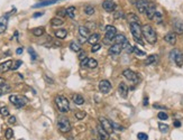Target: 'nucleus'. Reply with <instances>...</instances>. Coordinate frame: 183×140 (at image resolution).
Returning <instances> with one entry per match:
<instances>
[{"instance_id": "f257e3e1", "label": "nucleus", "mask_w": 183, "mask_h": 140, "mask_svg": "<svg viewBox=\"0 0 183 140\" xmlns=\"http://www.w3.org/2000/svg\"><path fill=\"white\" fill-rule=\"evenodd\" d=\"M142 29H143V37L146 39L147 43L153 45L157 42V34L151 25H144L142 27Z\"/></svg>"}, {"instance_id": "f03ea898", "label": "nucleus", "mask_w": 183, "mask_h": 140, "mask_svg": "<svg viewBox=\"0 0 183 140\" xmlns=\"http://www.w3.org/2000/svg\"><path fill=\"white\" fill-rule=\"evenodd\" d=\"M129 27H130L131 35L134 37V40L136 43L141 44V45H144V42H143V29H142L141 25L138 22H130Z\"/></svg>"}, {"instance_id": "7ed1b4c3", "label": "nucleus", "mask_w": 183, "mask_h": 140, "mask_svg": "<svg viewBox=\"0 0 183 140\" xmlns=\"http://www.w3.org/2000/svg\"><path fill=\"white\" fill-rule=\"evenodd\" d=\"M55 104L57 106L58 111L62 112V113H66L70 111V103H69V100L63 96V95H57L55 98Z\"/></svg>"}, {"instance_id": "20e7f679", "label": "nucleus", "mask_w": 183, "mask_h": 140, "mask_svg": "<svg viewBox=\"0 0 183 140\" xmlns=\"http://www.w3.org/2000/svg\"><path fill=\"white\" fill-rule=\"evenodd\" d=\"M170 59L178 66H182L183 65V53L178 50V48H174L170 52Z\"/></svg>"}, {"instance_id": "39448f33", "label": "nucleus", "mask_w": 183, "mask_h": 140, "mask_svg": "<svg viewBox=\"0 0 183 140\" xmlns=\"http://www.w3.org/2000/svg\"><path fill=\"white\" fill-rule=\"evenodd\" d=\"M9 101L15 105L17 109H20V108L25 106V105L28 103L27 98H25V96H18V95H16V94L10 95V96H9Z\"/></svg>"}, {"instance_id": "423d86ee", "label": "nucleus", "mask_w": 183, "mask_h": 140, "mask_svg": "<svg viewBox=\"0 0 183 140\" xmlns=\"http://www.w3.org/2000/svg\"><path fill=\"white\" fill-rule=\"evenodd\" d=\"M57 128L61 132L63 133H66V132H70L71 131V123L69 121L68 118L65 117H61L58 120H57Z\"/></svg>"}, {"instance_id": "0eeeda50", "label": "nucleus", "mask_w": 183, "mask_h": 140, "mask_svg": "<svg viewBox=\"0 0 183 140\" xmlns=\"http://www.w3.org/2000/svg\"><path fill=\"white\" fill-rule=\"evenodd\" d=\"M117 35V29L116 27L111 26V25H108L106 26V30H105V38H106V42H113V38Z\"/></svg>"}, {"instance_id": "6e6552de", "label": "nucleus", "mask_w": 183, "mask_h": 140, "mask_svg": "<svg viewBox=\"0 0 183 140\" xmlns=\"http://www.w3.org/2000/svg\"><path fill=\"white\" fill-rule=\"evenodd\" d=\"M123 75L130 82H133V83H138V81H139V76H138V74L136 73V72H134V71L131 70H125L123 71Z\"/></svg>"}, {"instance_id": "1a4fd4ad", "label": "nucleus", "mask_w": 183, "mask_h": 140, "mask_svg": "<svg viewBox=\"0 0 183 140\" xmlns=\"http://www.w3.org/2000/svg\"><path fill=\"white\" fill-rule=\"evenodd\" d=\"M99 90L101 93L103 94H108L110 91H111V84H110L109 81L107 80H101L99 82Z\"/></svg>"}, {"instance_id": "9d476101", "label": "nucleus", "mask_w": 183, "mask_h": 140, "mask_svg": "<svg viewBox=\"0 0 183 140\" xmlns=\"http://www.w3.org/2000/svg\"><path fill=\"white\" fill-rule=\"evenodd\" d=\"M173 25V29L175 32V34H183V22L179 19V18H174L172 21Z\"/></svg>"}, {"instance_id": "9b49d317", "label": "nucleus", "mask_w": 183, "mask_h": 140, "mask_svg": "<svg viewBox=\"0 0 183 140\" xmlns=\"http://www.w3.org/2000/svg\"><path fill=\"white\" fill-rule=\"evenodd\" d=\"M148 5H149V2H148L147 0H137V1L135 2V6H136L137 10H138L141 14H145Z\"/></svg>"}, {"instance_id": "f8f14e48", "label": "nucleus", "mask_w": 183, "mask_h": 140, "mask_svg": "<svg viewBox=\"0 0 183 140\" xmlns=\"http://www.w3.org/2000/svg\"><path fill=\"white\" fill-rule=\"evenodd\" d=\"M116 7H117V5H116V2L112 1V0H105V1L102 2V8H103L107 13L115 11V10H116Z\"/></svg>"}, {"instance_id": "ddd939ff", "label": "nucleus", "mask_w": 183, "mask_h": 140, "mask_svg": "<svg viewBox=\"0 0 183 140\" xmlns=\"http://www.w3.org/2000/svg\"><path fill=\"white\" fill-rule=\"evenodd\" d=\"M123 51V47H121V45L120 44H113V45H111L109 47V50H108V54H109L110 56H117V55H119L120 53Z\"/></svg>"}, {"instance_id": "4468645a", "label": "nucleus", "mask_w": 183, "mask_h": 140, "mask_svg": "<svg viewBox=\"0 0 183 140\" xmlns=\"http://www.w3.org/2000/svg\"><path fill=\"white\" fill-rule=\"evenodd\" d=\"M99 121H100V124L108 131V132H111L113 130V127H112V122H110L108 119H106L105 117H100L99 118Z\"/></svg>"}, {"instance_id": "2eb2a0df", "label": "nucleus", "mask_w": 183, "mask_h": 140, "mask_svg": "<svg viewBox=\"0 0 183 140\" xmlns=\"http://www.w3.org/2000/svg\"><path fill=\"white\" fill-rule=\"evenodd\" d=\"M97 131H98V133H99V137H100V140H108L109 139V132L101 125V124H99L98 127H97Z\"/></svg>"}, {"instance_id": "dca6fc26", "label": "nucleus", "mask_w": 183, "mask_h": 140, "mask_svg": "<svg viewBox=\"0 0 183 140\" xmlns=\"http://www.w3.org/2000/svg\"><path fill=\"white\" fill-rule=\"evenodd\" d=\"M155 13H156V7H155V5H154V3H151V2H149V5H148V7H147L146 11H145V14H146L147 18H148L149 20H153V18H154V15H155Z\"/></svg>"}, {"instance_id": "f3484780", "label": "nucleus", "mask_w": 183, "mask_h": 140, "mask_svg": "<svg viewBox=\"0 0 183 140\" xmlns=\"http://www.w3.org/2000/svg\"><path fill=\"white\" fill-rule=\"evenodd\" d=\"M8 21H9V17L8 15H3L0 17V34H2L8 26Z\"/></svg>"}, {"instance_id": "a211bd4d", "label": "nucleus", "mask_w": 183, "mask_h": 140, "mask_svg": "<svg viewBox=\"0 0 183 140\" xmlns=\"http://www.w3.org/2000/svg\"><path fill=\"white\" fill-rule=\"evenodd\" d=\"M164 40L166 43H168L170 45H175V43H176V34L175 33H167L164 36Z\"/></svg>"}, {"instance_id": "6ab92c4d", "label": "nucleus", "mask_w": 183, "mask_h": 140, "mask_svg": "<svg viewBox=\"0 0 183 140\" xmlns=\"http://www.w3.org/2000/svg\"><path fill=\"white\" fill-rule=\"evenodd\" d=\"M118 92H119V94H120L121 98L126 99L127 95H128V88H127V85L121 82V83L119 84V87H118Z\"/></svg>"}, {"instance_id": "aec40b11", "label": "nucleus", "mask_w": 183, "mask_h": 140, "mask_svg": "<svg viewBox=\"0 0 183 140\" xmlns=\"http://www.w3.org/2000/svg\"><path fill=\"white\" fill-rule=\"evenodd\" d=\"M157 61H158V56L155 55V54H153V55H149L146 59L144 61V64H145L146 66H148V65H153V64L157 63Z\"/></svg>"}, {"instance_id": "412c9836", "label": "nucleus", "mask_w": 183, "mask_h": 140, "mask_svg": "<svg viewBox=\"0 0 183 140\" xmlns=\"http://www.w3.org/2000/svg\"><path fill=\"white\" fill-rule=\"evenodd\" d=\"M11 65H13V62H11V61H6V62L1 63V64H0V73L8 72V71L11 69Z\"/></svg>"}, {"instance_id": "4be33fe9", "label": "nucleus", "mask_w": 183, "mask_h": 140, "mask_svg": "<svg viewBox=\"0 0 183 140\" xmlns=\"http://www.w3.org/2000/svg\"><path fill=\"white\" fill-rule=\"evenodd\" d=\"M79 34L83 38H89L90 37V30L86 26H80L79 27Z\"/></svg>"}, {"instance_id": "5701e85b", "label": "nucleus", "mask_w": 183, "mask_h": 140, "mask_svg": "<svg viewBox=\"0 0 183 140\" xmlns=\"http://www.w3.org/2000/svg\"><path fill=\"white\" fill-rule=\"evenodd\" d=\"M126 40H127L126 36L123 35V34H118V35H116V37L113 38V43H116V44H120V45H123Z\"/></svg>"}, {"instance_id": "b1692460", "label": "nucleus", "mask_w": 183, "mask_h": 140, "mask_svg": "<svg viewBox=\"0 0 183 140\" xmlns=\"http://www.w3.org/2000/svg\"><path fill=\"white\" fill-rule=\"evenodd\" d=\"M72 100H73V102L76 105H82L84 103V99H83V96L80 95V94H73Z\"/></svg>"}, {"instance_id": "393cba45", "label": "nucleus", "mask_w": 183, "mask_h": 140, "mask_svg": "<svg viewBox=\"0 0 183 140\" xmlns=\"http://www.w3.org/2000/svg\"><path fill=\"white\" fill-rule=\"evenodd\" d=\"M70 48H71V51L78 53V52H80V51H81V45H80L76 40H73V42H71V43H70Z\"/></svg>"}, {"instance_id": "a878e982", "label": "nucleus", "mask_w": 183, "mask_h": 140, "mask_svg": "<svg viewBox=\"0 0 183 140\" xmlns=\"http://www.w3.org/2000/svg\"><path fill=\"white\" fill-rule=\"evenodd\" d=\"M127 19H128L129 24L130 22H138L139 21V18H138V16L136 15V14H134V13H129V14H127Z\"/></svg>"}, {"instance_id": "bb28decb", "label": "nucleus", "mask_w": 183, "mask_h": 140, "mask_svg": "<svg viewBox=\"0 0 183 140\" xmlns=\"http://www.w3.org/2000/svg\"><path fill=\"white\" fill-rule=\"evenodd\" d=\"M100 40V35L98 34V33H95V34H92V35H90V37L88 38V42L90 43V44H95V43H98Z\"/></svg>"}, {"instance_id": "cd10ccee", "label": "nucleus", "mask_w": 183, "mask_h": 140, "mask_svg": "<svg viewBox=\"0 0 183 140\" xmlns=\"http://www.w3.org/2000/svg\"><path fill=\"white\" fill-rule=\"evenodd\" d=\"M55 36L58 38V39H64L66 36H68V32L65 29H58L55 32Z\"/></svg>"}, {"instance_id": "c85d7f7f", "label": "nucleus", "mask_w": 183, "mask_h": 140, "mask_svg": "<svg viewBox=\"0 0 183 140\" xmlns=\"http://www.w3.org/2000/svg\"><path fill=\"white\" fill-rule=\"evenodd\" d=\"M64 24V20L62 19L61 17H55V18H52V20H51V25L52 26H61V25H63Z\"/></svg>"}, {"instance_id": "c756f323", "label": "nucleus", "mask_w": 183, "mask_h": 140, "mask_svg": "<svg viewBox=\"0 0 183 140\" xmlns=\"http://www.w3.org/2000/svg\"><path fill=\"white\" fill-rule=\"evenodd\" d=\"M66 16H69L71 19H74V18H75V7L71 6V7L66 8Z\"/></svg>"}, {"instance_id": "7c9ffc66", "label": "nucleus", "mask_w": 183, "mask_h": 140, "mask_svg": "<svg viewBox=\"0 0 183 140\" xmlns=\"http://www.w3.org/2000/svg\"><path fill=\"white\" fill-rule=\"evenodd\" d=\"M45 33V29H44V27H36V28H34L33 29V35L36 36V37H39V36H42L43 34Z\"/></svg>"}, {"instance_id": "2f4dec72", "label": "nucleus", "mask_w": 183, "mask_h": 140, "mask_svg": "<svg viewBox=\"0 0 183 140\" xmlns=\"http://www.w3.org/2000/svg\"><path fill=\"white\" fill-rule=\"evenodd\" d=\"M74 117H75V119H78V120H82V119H84V118L87 117V113H86L84 111H76V112L74 113Z\"/></svg>"}, {"instance_id": "473e14b6", "label": "nucleus", "mask_w": 183, "mask_h": 140, "mask_svg": "<svg viewBox=\"0 0 183 140\" xmlns=\"http://www.w3.org/2000/svg\"><path fill=\"white\" fill-rule=\"evenodd\" d=\"M94 11H95V9H94L93 6H86L84 7V13L87 15H89V16H92L94 14Z\"/></svg>"}, {"instance_id": "72a5a7b5", "label": "nucleus", "mask_w": 183, "mask_h": 140, "mask_svg": "<svg viewBox=\"0 0 183 140\" xmlns=\"http://www.w3.org/2000/svg\"><path fill=\"white\" fill-rule=\"evenodd\" d=\"M153 20H155L157 24H161V22L163 21V16H162V14H161L160 11H156V13H155V15H154Z\"/></svg>"}, {"instance_id": "f704fd0d", "label": "nucleus", "mask_w": 183, "mask_h": 140, "mask_svg": "<svg viewBox=\"0 0 183 140\" xmlns=\"http://www.w3.org/2000/svg\"><path fill=\"white\" fill-rule=\"evenodd\" d=\"M56 2V0H47V1H43V2H38L35 5V7H43V6H48V5H53Z\"/></svg>"}, {"instance_id": "c9c22d12", "label": "nucleus", "mask_w": 183, "mask_h": 140, "mask_svg": "<svg viewBox=\"0 0 183 140\" xmlns=\"http://www.w3.org/2000/svg\"><path fill=\"white\" fill-rule=\"evenodd\" d=\"M97 66H98V62H97V59H94V58H89L88 67H89V69H95Z\"/></svg>"}, {"instance_id": "e433bc0d", "label": "nucleus", "mask_w": 183, "mask_h": 140, "mask_svg": "<svg viewBox=\"0 0 183 140\" xmlns=\"http://www.w3.org/2000/svg\"><path fill=\"white\" fill-rule=\"evenodd\" d=\"M5 137H6V139L7 140H10L13 137H14V131H13V129H11V128H8V129L6 130Z\"/></svg>"}, {"instance_id": "4c0bfd02", "label": "nucleus", "mask_w": 183, "mask_h": 140, "mask_svg": "<svg viewBox=\"0 0 183 140\" xmlns=\"http://www.w3.org/2000/svg\"><path fill=\"white\" fill-rule=\"evenodd\" d=\"M158 129H160V131L161 132H167L168 131V125L167 124H165V123H158Z\"/></svg>"}, {"instance_id": "58836bf2", "label": "nucleus", "mask_w": 183, "mask_h": 140, "mask_svg": "<svg viewBox=\"0 0 183 140\" xmlns=\"http://www.w3.org/2000/svg\"><path fill=\"white\" fill-rule=\"evenodd\" d=\"M0 114H1L2 117H8V116H9V110H8V108H7V106L0 108Z\"/></svg>"}, {"instance_id": "ea45409f", "label": "nucleus", "mask_w": 183, "mask_h": 140, "mask_svg": "<svg viewBox=\"0 0 183 140\" xmlns=\"http://www.w3.org/2000/svg\"><path fill=\"white\" fill-rule=\"evenodd\" d=\"M0 90H1L2 94H6V93H8V92L10 91V87H9L7 83H5V84H2V85L0 87Z\"/></svg>"}, {"instance_id": "a19ab883", "label": "nucleus", "mask_w": 183, "mask_h": 140, "mask_svg": "<svg viewBox=\"0 0 183 140\" xmlns=\"http://www.w3.org/2000/svg\"><path fill=\"white\" fill-rule=\"evenodd\" d=\"M134 53H135L137 56H145V55H146V53L143 52V51H141L137 46H134Z\"/></svg>"}, {"instance_id": "79ce46f5", "label": "nucleus", "mask_w": 183, "mask_h": 140, "mask_svg": "<svg viewBox=\"0 0 183 140\" xmlns=\"http://www.w3.org/2000/svg\"><path fill=\"white\" fill-rule=\"evenodd\" d=\"M21 64H23V62H21V61H16L15 63H13V65H11V69H10V70L11 71L18 70V67L21 65Z\"/></svg>"}, {"instance_id": "37998d69", "label": "nucleus", "mask_w": 183, "mask_h": 140, "mask_svg": "<svg viewBox=\"0 0 183 140\" xmlns=\"http://www.w3.org/2000/svg\"><path fill=\"white\" fill-rule=\"evenodd\" d=\"M100 48H101V45H100L99 43H95V44H93V45H92V47H91V52H92V53L98 52V51H99Z\"/></svg>"}, {"instance_id": "c03bdc74", "label": "nucleus", "mask_w": 183, "mask_h": 140, "mask_svg": "<svg viewBox=\"0 0 183 140\" xmlns=\"http://www.w3.org/2000/svg\"><path fill=\"white\" fill-rule=\"evenodd\" d=\"M137 138H138V140H148V136L145 132H139L137 135Z\"/></svg>"}, {"instance_id": "a18cd8bd", "label": "nucleus", "mask_w": 183, "mask_h": 140, "mask_svg": "<svg viewBox=\"0 0 183 140\" xmlns=\"http://www.w3.org/2000/svg\"><path fill=\"white\" fill-rule=\"evenodd\" d=\"M113 18H115V19H120V18H124V13H123V11H119V10H117V11L113 14Z\"/></svg>"}, {"instance_id": "49530a36", "label": "nucleus", "mask_w": 183, "mask_h": 140, "mask_svg": "<svg viewBox=\"0 0 183 140\" xmlns=\"http://www.w3.org/2000/svg\"><path fill=\"white\" fill-rule=\"evenodd\" d=\"M157 117H158L160 120H167V119H168V116H167L165 112H160Z\"/></svg>"}, {"instance_id": "de8ad7c7", "label": "nucleus", "mask_w": 183, "mask_h": 140, "mask_svg": "<svg viewBox=\"0 0 183 140\" xmlns=\"http://www.w3.org/2000/svg\"><path fill=\"white\" fill-rule=\"evenodd\" d=\"M28 52H29V54H30V57H32V59H33V61H34V59H36L37 55H36V53H35V51H34L32 47H29V48H28Z\"/></svg>"}, {"instance_id": "09e8293b", "label": "nucleus", "mask_w": 183, "mask_h": 140, "mask_svg": "<svg viewBox=\"0 0 183 140\" xmlns=\"http://www.w3.org/2000/svg\"><path fill=\"white\" fill-rule=\"evenodd\" d=\"M80 54H79V61L81 62V61H83L84 58H87V53L84 52V51H80Z\"/></svg>"}, {"instance_id": "8fccbe9b", "label": "nucleus", "mask_w": 183, "mask_h": 140, "mask_svg": "<svg viewBox=\"0 0 183 140\" xmlns=\"http://www.w3.org/2000/svg\"><path fill=\"white\" fill-rule=\"evenodd\" d=\"M57 16H60V17H64L65 15H66V9H60V10H57Z\"/></svg>"}, {"instance_id": "3c124183", "label": "nucleus", "mask_w": 183, "mask_h": 140, "mask_svg": "<svg viewBox=\"0 0 183 140\" xmlns=\"http://www.w3.org/2000/svg\"><path fill=\"white\" fill-rule=\"evenodd\" d=\"M86 27H87L89 30H90V29H94V28L97 27V24H95V22H87V26H86Z\"/></svg>"}, {"instance_id": "603ef678", "label": "nucleus", "mask_w": 183, "mask_h": 140, "mask_svg": "<svg viewBox=\"0 0 183 140\" xmlns=\"http://www.w3.org/2000/svg\"><path fill=\"white\" fill-rule=\"evenodd\" d=\"M112 127H113V129H117V130H124V129H125V128H124V127H121L120 124L115 123V122H112Z\"/></svg>"}, {"instance_id": "864d4df0", "label": "nucleus", "mask_w": 183, "mask_h": 140, "mask_svg": "<svg viewBox=\"0 0 183 140\" xmlns=\"http://www.w3.org/2000/svg\"><path fill=\"white\" fill-rule=\"evenodd\" d=\"M88 62H89V58H88V57H87V58H84L83 61H81V66H82V67L88 66Z\"/></svg>"}, {"instance_id": "5fc2aeb1", "label": "nucleus", "mask_w": 183, "mask_h": 140, "mask_svg": "<svg viewBox=\"0 0 183 140\" xmlns=\"http://www.w3.org/2000/svg\"><path fill=\"white\" fill-rule=\"evenodd\" d=\"M44 77H45V80H46V82H47V83H50V84H53V83H54V81H53L52 79H50L47 75H44Z\"/></svg>"}, {"instance_id": "6e6d98bb", "label": "nucleus", "mask_w": 183, "mask_h": 140, "mask_svg": "<svg viewBox=\"0 0 183 140\" xmlns=\"http://www.w3.org/2000/svg\"><path fill=\"white\" fill-rule=\"evenodd\" d=\"M8 122L10 123V124H14V123L16 122V117H14V116H13V117H10V118H9V120H8Z\"/></svg>"}, {"instance_id": "4d7b16f0", "label": "nucleus", "mask_w": 183, "mask_h": 140, "mask_svg": "<svg viewBox=\"0 0 183 140\" xmlns=\"http://www.w3.org/2000/svg\"><path fill=\"white\" fill-rule=\"evenodd\" d=\"M173 124H174V127H175V128H180V127H181V122H180V121H178V120H175Z\"/></svg>"}, {"instance_id": "13d9d810", "label": "nucleus", "mask_w": 183, "mask_h": 140, "mask_svg": "<svg viewBox=\"0 0 183 140\" xmlns=\"http://www.w3.org/2000/svg\"><path fill=\"white\" fill-rule=\"evenodd\" d=\"M154 108L155 109H162V110H165L166 106H163V105H157V104H154Z\"/></svg>"}, {"instance_id": "bf43d9fd", "label": "nucleus", "mask_w": 183, "mask_h": 140, "mask_svg": "<svg viewBox=\"0 0 183 140\" xmlns=\"http://www.w3.org/2000/svg\"><path fill=\"white\" fill-rule=\"evenodd\" d=\"M40 16H43V13H35V14H34V15H33V18L40 17Z\"/></svg>"}, {"instance_id": "052dcab7", "label": "nucleus", "mask_w": 183, "mask_h": 140, "mask_svg": "<svg viewBox=\"0 0 183 140\" xmlns=\"http://www.w3.org/2000/svg\"><path fill=\"white\" fill-rule=\"evenodd\" d=\"M16 53H17L18 55H20V54H23V48H20V47H19V48H17V51H16Z\"/></svg>"}, {"instance_id": "680f3d73", "label": "nucleus", "mask_w": 183, "mask_h": 140, "mask_svg": "<svg viewBox=\"0 0 183 140\" xmlns=\"http://www.w3.org/2000/svg\"><path fill=\"white\" fill-rule=\"evenodd\" d=\"M143 103H144V105H145V106L148 104V99H147V98H145V99H144V102H143Z\"/></svg>"}, {"instance_id": "e2e57ef3", "label": "nucleus", "mask_w": 183, "mask_h": 140, "mask_svg": "<svg viewBox=\"0 0 183 140\" xmlns=\"http://www.w3.org/2000/svg\"><path fill=\"white\" fill-rule=\"evenodd\" d=\"M1 95H2V92H1V90H0V96H1Z\"/></svg>"}, {"instance_id": "0e129e2a", "label": "nucleus", "mask_w": 183, "mask_h": 140, "mask_svg": "<svg viewBox=\"0 0 183 140\" xmlns=\"http://www.w3.org/2000/svg\"><path fill=\"white\" fill-rule=\"evenodd\" d=\"M93 140H98V139H93Z\"/></svg>"}, {"instance_id": "69168bd1", "label": "nucleus", "mask_w": 183, "mask_h": 140, "mask_svg": "<svg viewBox=\"0 0 183 140\" xmlns=\"http://www.w3.org/2000/svg\"><path fill=\"white\" fill-rule=\"evenodd\" d=\"M56 1H58V0H56Z\"/></svg>"}, {"instance_id": "338daca9", "label": "nucleus", "mask_w": 183, "mask_h": 140, "mask_svg": "<svg viewBox=\"0 0 183 140\" xmlns=\"http://www.w3.org/2000/svg\"><path fill=\"white\" fill-rule=\"evenodd\" d=\"M112 140H113V139H112Z\"/></svg>"}]
</instances>
